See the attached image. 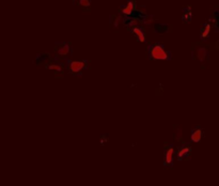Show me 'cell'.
<instances>
[{
  "label": "cell",
  "instance_id": "obj_18",
  "mask_svg": "<svg viewBox=\"0 0 219 186\" xmlns=\"http://www.w3.org/2000/svg\"><path fill=\"white\" fill-rule=\"evenodd\" d=\"M120 20H121V17L119 16V17H117L115 18V23H113V25H115V27H117L118 26V24L120 23Z\"/></svg>",
  "mask_w": 219,
  "mask_h": 186
},
{
  "label": "cell",
  "instance_id": "obj_10",
  "mask_svg": "<svg viewBox=\"0 0 219 186\" xmlns=\"http://www.w3.org/2000/svg\"><path fill=\"white\" fill-rule=\"evenodd\" d=\"M211 24H205L201 30V39H206L211 32Z\"/></svg>",
  "mask_w": 219,
  "mask_h": 186
},
{
  "label": "cell",
  "instance_id": "obj_8",
  "mask_svg": "<svg viewBox=\"0 0 219 186\" xmlns=\"http://www.w3.org/2000/svg\"><path fill=\"white\" fill-rule=\"evenodd\" d=\"M173 154H174V149L172 147H170L166 152V156H165V161L167 165H171L173 161Z\"/></svg>",
  "mask_w": 219,
  "mask_h": 186
},
{
  "label": "cell",
  "instance_id": "obj_14",
  "mask_svg": "<svg viewBox=\"0 0 219 186\" xmlns=\"http://www.w3.org/2000/svg\"><path fill=\"white\" fill-rule=\"evenodd\" d=\"M49 70H52V71H57V72H61L62 71V66L61 65H58V64H51L48 66Z\"/></svg>",
  "mask_w": 219,
  "mask_h": 186
},
{
  "label": "cell",
  "instance_id": "obj_9",
  "mask_svg": "<svg viewBox=\"0 0 219 186\" xmlns=\"http://www.w3.org/2000/svg\"><path fill=\"white\" fill-rule=\"evenodd\" d=\"M133 33L138 38V40L140 42H146V34L142 31V29L136 27V28H133Z\"/></svg>",
  "mask_w": 219,
  "mask_h": 186
},
{
  "label": "cell",
  "instance_id": "obj_3",
  "mask_svg": "<svg viewBox=\"0 0 219 186\" xmlns=\"http://www.w3.org/2000/svg\"><path fill=\"white\" fill-rule=\"evenodd\" d=\"M134 10H135V3H134L133 0H129V1L127 2V4H126V6L122 9V13L124 15H127V16H129V15L134 12Z\"/></svg>",
  "mask_w": 219,
  "mask_h": 186
},
{
  "label": "cell",
  "instance_id": "obj_12",
  "mask_svg": "<svg viewBox=\"0 0 219 186\" xmlns=\"http://www.w3.org/2000/svg\"><path fill=\"white\" fill-rule=\"evenodd\" d=\"M191 18V10H190V7H187L184 11V15H183V19L184 22H189Z\"/></svg>",
  "mask_w": 219,
  "mask_h": 186
},
{
  "label": "cell",
  "instance_id": "obj_6",
  "mask_svg": "<svg viewBox=\"0 0 219 186\" xmlns=\"http://www.w3.org/2000/svg\"><path fill=\"white\" fill-rule=\"evenodd\" d=\"M202 135H203V132H202L201 129H195V131H192L191 136H190L191 141L192 142H199L202 138Z\"/></svg>",
  "mask_w": 219,
  "mask_h": 186
},
{
  "label": "cell",
  "instance_id": "obj_4",
  "mask_svg": "<svg viewBox=\"0 0 219 186\" xmlns=\"http://www.w3.org/2000/svg\"><path fill=\"white\" fill-rule=\"evenodd\" d=\"M206 56H207V50L205 47H198L196 50V57L198 60L204 61L206 59Z\"/></svg>",
  "mask_w": 219,
  "mask_h": 186
},
{
  "label": "cell",
  "instance_id": "obj_5",
  "mask_svg": "<svg viewBox=\"0 0 219 186\" xmlns=\"http://www.w3.org/2000/svg\"><path fill=\"white\" fill-rule=\"evenodd\" d=\"M70 52H71V47H70V45L67 43L61 44L59 46V48L57 49V54L59 56H67L70 54Z\"/></svg>",
  "mask_w": 219,
  "mask_h": 186
},
{
  "label": "cell",
  "instance_id": "obj_17",
  "mask_svg": "<svg viewBox=\"0 0 219 186\" xmlns=\"http://www.w3.org/2000/svg\"><path fill=\"white\" fill-rule=\"evenodd\" d=\"M176 138H178V139H181L182 138V129L181 127H179L178 131H176Z\"/></svg>",
  "mask_w": 219,
  "mask_h": 186
},
{
  "label": "cell",
  "instance_id": "obj_16",
  "mask_svg": "<svg viewBox=\"0 0 219 186\" xmlns=\"http://www.w3.org/2000/svg\"><path fill=\"white\" fill-rule=\"evenodd\" d=\"M153 22H154V19H153L152 16H147V17H144V19H143L144 25H151V24H153Z\"/></svg>",
  "mask_w": 219,
  "mask_h": 186
},
{
  "label": "cell",
  "instance_id": "obj_1",
  "mask_svg": "<svg viewBox=\"0 0 219 186\" xmlns=\"http://www.w3.org/2000/svg\"><path fill=\"white\" fill-rule=\"evenodd\" d=\"M149 56L153 60H169L171 59V54L165 48V46L159 43L149 46Z\"/></svg>",
  "mask_w": 219,
  "mask_h": 186
},
{
  "label": "cell",
  "instance_id": "obj_15",
  "mask_svg": "<svg viewBox=\"0 0 219 186\" xmlns=\"http://www.w3.org/2000/svg\"><path fill=\"white\" fill-rule=\"evenodd\" d=\"M90 0H79V4L81 7H84V8H88L90 7Z\"/></svg>",
  "mask_w": 219,
  "mask_h": 186
},
{
  "label": "cell",
  "instance_id": "obj_7",
  "mask_svg": "<svg viewBox=\"0 0 219 186\" xmlns=\"http://www.w3.org/2000/svg\"><path fill=\"white\" fill-rule=\"evenodd\" d=\"M189 152H190V148H189V145H183L178 152V158L183 159L184 157H187V155L189 154Z\"/></svg>",
  "mask_w": 219,
  "mask_h": 186
},
{
  "label": "cell",
  "instance_id": "obj_11",
  "mask_svg": "<svg viewBox=\"0 0 219 186\" xmlns=\"http://www.w3.org/2000/svg\"><path fill=\"white\" fill-rule=\"evenodd\" d=\"M211 20L213 22V25L215 26L217 29H219V11L214 12V15H213V17Z\"/></svg>",
  "mask_w": 219,
  "mask_h": 186
},
{
  "label": "cell",
  "instance_id": "obj_13",
  "mask_svg": "<svg viewBox=\"0 0 219 186\" xmlns=\"http://www.w3.org/2000/svg\"><path fill=\"white\" fill-rule=\"evenodd\" d=\"M137 24H138V20L136 18H131L128 22H126V25L129 26V27H133V28H136Z\"/></svg>",
  "mask_w": 219,
  "mask_h": 186
},
{
  "label": "cell",
  "instance_id": "obj_2",
  "mask_svg": "<svg viewBox=\"0 0 219 186\" xmlns=\"http://www.w3.org/2000/svg\"><path fill=\"white\" fill-rule=\"evenodd\" d=\"M86 65H87L86 61H70V63H68L70 71L74 74H77L79 72H81L86 68Z\"/></svg>",
  "mask_w": 219,
  "mask_h": 186
}]
</instances>
